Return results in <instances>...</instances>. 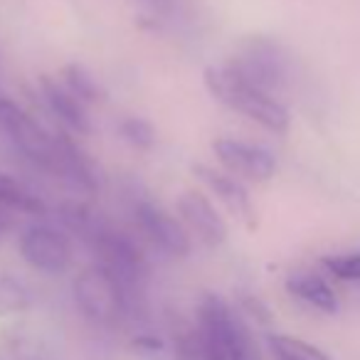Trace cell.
Here are the masks:
<instances>
[{
    "instance_id": "10",
    "label": "cell",
    "mask_w": 360,
    "mask_h": 360,
    "mask_svg": "<svg viewBox=\"0 0 360 360\" xmlns=\"http://www.w3.org/2000/svg\"><path fill=\"white\" fill-rule=\"evenodd\" d=\"M40 89L45 96L50 111L75 134H89L91 124L89 116H86V104H82L70 89H67L62 82H57L55 77H42L40 79Z\"/></svg>"
},
{
    "instance_id": "9",
    "label": "cell",
    "mask_w": 360,
    "mask_h": 360,
    "mask_svg": "<svg viewBox=\"0 0 360 360\" xmlns=\"http://www.w3.org/2000/svg\"><path fill=\"white\" fill-rule=\"evenodd\" d=\"M180 222L186 225L191 235H195L205 247H220L227 240V225L222 215L215 210L210 198L202 195L200 191H186L180 193L178 202Z\"/></svg>"
},
{
    "instance_id": "14",
    "label": "cell",
    "mask_w": 360,
    "mask_h": 360,
    "mask_svg": "<svg viewBox=\"0 0 360 360\" xmlns=\"http://www.w3.org/2000/svg\"><path fill=\"white\" fill-rule=\"evenodd\" d=\"M0 205H8V207H13V210H20V212H42L45 210L40 198L27 193L25 188H22L15 178H11L8 173H0Z\"/></svg>"
},
{
    "instance_id": "20",
    "label": "cell",
    "mask_w": 360,
    "mask_h": 360,
    "mask_svg": "<svg viewBox=\"0 0 360 360\" xmlns=\"http://www.w3.org/2000/svg\"><path fill=\"white\" fill-rule=\"evenodd\" d=\"M153 15L160 18H178L188 8V0H141Z\"/></svg>"
},
{
    "instance_id": "13",
    "label": "cell",
    "mask_w": 360,
    "mask_h": 360,
    "mask_svg": "<svg viewBox=\"0 0 360 360\" xmlns=\"http://www.w3.org/2000/svg\"><path fill=\"white\" fill-rule=\"evenodd\" d=\"M269 348L276 355V360H333L328 353H323L316 345L286 333H271Z\"/></svg>"
},
{
    "instance_id": "19",
    "label": "cell",
    "mask_w": 360,
    "mask_h": 360,
    "mask_svg": "<svg viewBox=\"0 0 360 360\" xmlns=\"http://www.w3.org/2000/svg\"><path fill=\"white\" fill-rule=\"evenodd\" d=\"M323 266L343 281H360V255H335L326 257Z\"/></svg>"
},
{
    "instance_id": "1",
    "label": "cell",
    "mask_w": 360,
    "mask_h": 360,
    "mask_svg": "<svg viewBox=\"0 0 360 360\" xmlns=\"http://www.w3.org/2000/svg\"><path fill=\"white\" fill-rule=\"evenodd\" d=\"M0 134L6 136L30 163L45 173L67 180L70 173V139L52 136L42 124H37L22 106L13 99L0 96Z\"/></svg>"
},
{
    "instance_id": "2",
    "label": "cell",
    "mask_w": 360,
    "mask_h": 360,
    "mask_svg": "<svg viewBox=\"0 0 360 360\" xmlns=\"http://www.w3.org/2000/svg\"><path fill=\"white\" fill-rule=\"evenodd\" d=\"M202 82H205V89L210 91V96H215L220 104L230 106L232 111H237V114L259 124L262 129L274 131V134H284L289 129V111L269 91L247 82L232 67L227 65L207 67L202 72Z\"/></svg>"
},
{
    "instance_id": "8",
    "label": "cell",
    "mask_w": 360,
    "mask_h": 360,
    "mask_svg": "<svg viewBox=\"0 0 360 360\" xmlns=\"http://www.w3.org/2000/svg\"><path fill=\"white\" fill-rule=\"evenodd\" d=\"M212 150H215L222 168L230 175H235V178L264 183L276 170L274 155L266 148H262V146H252V143H245V141L220 136V139L212 141Z\"/></svg>"
},
{
    "instance_id": "18",
    "label": "cell",
    "mask_w": 360,
    "mask_h": 360,
    "mask_svg": "<svg viewBox=\"0 0 360 360\" xmlns=\"http://www.w3.org/2000/svg\"><path fill=\"white\" fill-rule=\"evenodd\" d=\"M119 134L124 136L126 143H131L134 148H150L155 143V129L150 121L141 119V116H129L121 121Z\"/></svg>"
},
{
    "instance_id": "6",
    "label": "cell",
    "mask_w": 360,
    "mask_h": 360,
    "mask_svg": "<svg viewBox=\"0 0 360 360\" xmlns=\"http://www.w3.org/2000/svg\"><path fill=\"white\" fill-rule=\"evenodd\" d=\"M134 217L139 230L155 245L160 252L170 257H186L191 252V232L180 220L150 200H139L134 207Z\"/></svg>"
},
{
    "instance_id": "16",
    "label": "cell",
    "mask_w": 360,
    "mask_h": 360,
    "mask_svg": "<svg viewBox=\"0 0 360 360\" xmlns=\"http://www.w3.org/2000/svg\"><path fill=\"white\" fill-rule=\"evenodd\" d=\"M175 343V360H215L207 348L205 338H202L200 328L195 326H183L175 330L173 335Z\"/></svg>"
},
{
    "instance_id": "3",
    "label": "cell",
    "mask_w": 360,
    "mask_h": 360,
    "mask_svg": "<svg viewBox=\"0 0 360 360\" xmlns=\"http://www.w3.org/2000/svg\"><path fill=\"white\" fill-rule=\"evenodd\" d=\"M195 323L215 360H259L247 326L222 296H202Z\"/></svg>"
},
{
    "instance_id": "12",
    "label": "cell",
    "mask_w": 360,
    "mask_h": 360,
    "mask_svg": "<svg viewBox=\"0 0 360 360\" xmlns=\"http://www.w3.org/2000/svg\"><path fill=\"white\" fill-rule=\"evenodd\" d=\"M286 291L296 299L306 301L314 309L323 311V314H335L338 311V299H335L333 289L326 284L323 276L314 274V271H294L286 279Z\"/></svg>"
},
{
    "instance_id": "21",
    "label": "cell",
    "mask_w": 360,
    "mask_h": 360,
    "mask_svg": "<svg viewBox=\"0 0 360 360\" xmlns=\"http://www.w3.org/2000/svg\"><path fill=\"white\" fill-rule=\"evenodd\" d=\"M134 348L136 350H148V353H155V350H163V343H160L155 335H136L134 340Z\"/></svg>"
},
{
    "instance_id": "4",
    "label": "cell",
    "mask_w": 360,
    "mask_h": 360,
    "mask_svg": "<svg viewBox=\"0 0 360 360\" xmlns=\"http://www.w3.org/2000/svg\"><path fill=\"white\" fill-rule=\"evenodd\" d=\"M72 291H75V301L79 311L96 326H116L126 311L129 291L101 264H91L82 269L77 274Z\"/></svg>"
},
{
    "instance_id": "17",
    "label": "cell",
    "mask_w": 360,
    "mask_h": 360,
    "mask_svg": "<svg viewBox=\"0 0 360 360\" xmlns=\"http://www.w3.org/2000/svg\"><path fill=\"white\" fill-rule=\"evenodd\" d=\"M30 306V294L27 289L13 276L0 274V319L13 314H20Z\"/></svg>"
},
{
    "instance_id": "7",
    "label": "cell",
    "mask_w": 360,
    "mask_h": 360,
    "mask_svg": "<svg viewBox=\"0 0 360 360\" xmlns=\"http://www.w3.org/2000/svg\"><path fill=\"white\" fill-rule=\"evenodd\" d=\"M227 67H232L240 77H245L247 82L269 94L271 89L281 86L286 77L284 57H281L279 47L269 40H250L235 60L227 62Z\"/></svg>"
},
{
    "instance_id": "11",
    "label": "cell",
    "mask_w": 360,
    "mask_h": 360,
    "mask_svg": "<svg viewBox=\"0 0 360 360\" xmlns=\"http://www.w3.org/2000/svg\"><path fill=\"white\" fill-rule=\"evenodd\" d=\"M195 175L215 193V198L220 202H225L237 217L247 220L252 225L255 222V207H252V200L247 195V191L242 188V183L237 178L227 173H220V170L210 168V165H195Z\"/></svg>"
},
{
    "instance_id": "5",
    "label": "cell",
    "mask_w": 360,
    "mask_h": 360,
    "mask_svg": "<svg viewBox=\"0 0 360 360\" xmlns=\"http://www.w3.org/2000/svg\"><path fill=\"white\" fill-rule=\"evenodd\" d=\"M18 247H20L22 259L32 269L45 271V274H62L65 269H70L72 257H75L70 237L50 225H35L25 230Z\"/></svg>"
},
{
    "instance_id": "22",
    "label": "cell",
    "mask_w": 360,
    "mask_h": 360,
    "mask_svg": "<svg viewBox=\"0 0 360 360\" xmlns=\"http://www.w3.org/2000/svg\"><path fill=\"white\" fill-rule=\"evenodd\" d=\"M11 210H13V207L0 205V240H3V237H6V232L13 227V215H11Z\"/></svg>"
},
{
    "instance_id": "15",
    "label": "cell",
    "mask_w": 360,
    "mask_h": 360,
    "mask_svg": "<svg viewBox=\"0 0 360 360\" xmlns=\"http://www.w3.org/2000/svg\"><path fill=\"white\" fill-rule=\"evenodd\" d=\"M62 84L82 101V104H96L101 99V89L96 79L82 65H67L62 70Z\"/></svg>"
}]
</instances>
